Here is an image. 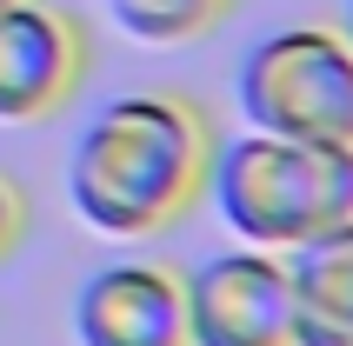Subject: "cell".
Wrapping results in <instances>:
<instances>
[{
    "instance_id": "cell-1",
    "label": "cell",
    "mask_w": 353,
    "mask_h": 346,
    "mask_svg": "<svg viewBox=\"0 0 353 346\" xmlns=\"http://www.w3.org/2000/svg\"><path fill=\"white\" fill-rule=\"evenodd\" d=\"M214 120L187 94H120L80 127L67 154V200L107 240H147L207 200Z\"/></svg>"
},
{
    "instance_id": "cell-2",
    "label": "cell",
    "mask_w": 353,
    "mask_h": 346,
    "mask_svg": "<svg viewBox=\"0 0 353 346\" xmlns=\"http://www.w3.org/2000/svg\"><path fill=\"white\" fill-rule=\"evenodd\" d=\"M207 200L247 247L287 253L300 240L353 220V147L280 140L247 127V134L214 147Z\"/></svg>"
},
{
    "instance_id": "cell-3",
    "label": "cell",
    "mask_w": 353,
    "mask_h": 346,
    "mask_svg": "<svg viewBox=\"0 0 353 346\" xmlns=\"http://www.w3.org/2000/svg\"><path fill=\"white\" fill-rule=\"evenodd\" d=\"M234 100L254 134L353 147V40L320 20L260 34L234 74Z\"/></svg>"
},
{
    "instance_id": "cell-4",
    "label": "cell",
    "mask_w": 353,
    "mask_h": 346,
    "mask_svg": "<svg viewBox=\"0 0 353 346\" xmlns=\"http://www.w3.org/2000/svg\"><path fill=\"white\" fill-rule=\"evenodd\" d=\"M187 287V340L194 346H294V280L287 253L267 247H227L207 253Z\"/></svg>"
},
{
    "instance_id": "cell-5",
    "label": "cell",
    "mask_w": 353,
    "mask_h": 346,
    "mask_svg": "<svg viewBox=\"0 0 353 346\" xmlns=\"http://www.w3.org/2000/svg\"><path fill=\"white\" fill-rule=\"evenodd\" d=\"M87 74V34L47 0L0 7V127L54 120Z\"/></svg>"
},
{
    "instance_id": "cell-6",
    "label": "cell",
    "mask_w": 353,
    "mask_h": 346,
    "mask_svg": "<svg viewBox=\"0 0 353 346\" xmlns=\"http://www.w3.org/2000/svg\"><path fill=\"white\" fill-rule=\"evenodd\" d=\"M80 346H194L187 340V287L160 260H114L74 293Z\"/></svg>"
},
{
    "instance_id": "cell-7",
    "label": "cell",
    "mask_w": 353,
    "mask_h": 346,
    "mask_svg": "<svg viewBox=\"0 0 353 346\" xmlns=\"http://www.w3.org/2000/svg\"><path fill=\"white\" fill-rule=\"evenodd\" d=\"M294 346H353V220L287 247Z\"/></svg>"
},
{
    "instance_id": "cell-8",
    "label": "cell",
    "mask_w": 353,
    "mask_h": 346,
    "mask_svg": "<svg viewBox=\"0 0 353 346\" xmlns=\"http://www.w3.org/2000/svg\"><path fill=\"white\" fill-rule=\"evenodd\" d=\"M114 20L147 47H174V40H200L234 14V0H107Z\"/></svg>"
},
{
    "instance_id": "cell-9",
    "label": "cell",
    "mask_w": 353,
    "mask_h": 346,
    "mask_svg": "<svg viewBox=\"0 0 353 346\" xmlns=\"http://www.w3.org/2000/svg\"><path fill=\"white\" fill-rule=\"evenodd\" d=\"M20 233H27V200H20V187L0 173V260L20 247Z\"/></svg>"
},
{
    "instance_id": "cell-10",
    "label": "cell",
    "mask_w": 353,
    "mask_h": 346,
    "mask_svg": "<svg viewBox=\"0 0 353 346\" xmlns=\"http://www.w3.org/2000/svg\"><path fill=\"white\" fill-rule=\"evenodd\" d=\"M340 34L353 40V0H340Z\"/></svg>"
},
{
    "instance_id": "cell-11",
    "label": "cell",
    "mask_w": 353,
    "mask_h": 346,
    "mask_svg": "<svg viewBox=\"0 0 353 346\" xmlns=\"http://www.w3.org/2000/svg\"><path fill=\"white\" fill-rule=\"evenodd\" d=\"M0 7H7V0H0Z\"/></svg>"
}]
</instances>
